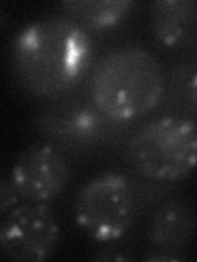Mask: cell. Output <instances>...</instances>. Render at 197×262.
<instances>
[{
  "label": "cell",
  "mask_w": 197,
  "mask_h": 262,
  "mask_svg": "<svg viewBox=\"0 0 197 262\" xmlns=\"http://www.w3.org/2000/svg\"><path fill=\"white\" fill-rule=\"evenodd\" d=\"M92 62L87 31L64 15L33 20L16 33L10 48L13 77L25 92L60 100L76 89Z\"/></svg>",
  "instance_id": "cell-1"
},
{
  "label": "cell",
  "mask_w": 197,
  "mask_h": 262,
  "mask_svg": "<svg viewBox=\"0 0 197 262\" xmlns=\"http://www.w3.org/2000/svg\"><path fill=\"white\" fill-rule=\"evenodd\" d=\"M166 94L161 62L142 46L107 53L90 77L95 108L115 121H130L158 108Z\"/></svg>",
  "instance_id": "cell-2"
},
{
  "label": "cell",
  "mask_w": 197,
  "mask_h": 262,
  "mask_svg": "<svg viewBox=\"0 0 197 262\" xmlns=\"http://www.w3.org/2000/svg\"><path fill=\"white\" fill-rule=\"evenodd\" d=\"M194 121L161 117L140 128L127 144V161L136 174L158 182L186 179L195 167Z\"/></svg>",
  "instance_id": "cell-3"
},
{
  "label": "cell",
  "mask_w": 197,
  "mask_h": 262,
  "mask_svg": "<svg viewBox=\"0 0 197 262\" xmlns=\"http://www.w3.org/2000/svg\"><path fill=\"white\" fill-rule=\"evenodd\" d=\"M74 221L95 243H115L136 220V199L128 179L115 172L95 176L74 200Z\"/></svg>",
  "instance_id": "cell-4"
},
{
  "label": "cell",
  "mask_w": 197,
  "mask_h": 262,
  "mask_svg": "<svg viewBox=\"0 0 197 262\" xmlns=\"http://www.w3.org/2000/svg\"><path fill=\"white\" fill-rule=\"evenodd\" d=\"M60 241V221L46 203L16 205L0 225V254L15 262L46 260Z\"/></svg>",
  "instance_id": "cell-5"
},
{
  "label": "cell",
  "mask_w": 197,
  "mask_h": 262,
  "mask_svg": "<svg viewBox=\"0 0 197 262\" xmlns=\"http://www.w3.org/2000/svg\"><path fill=\"white\" fill-rule=\"evenodd\" d=\"M35 128L48 144L64 156L92 151L105 131L104 115L95 105L79 98H60V102L45 106L36 113Z\"/></svg>",
  "instance_id": "cell-6"
},
{
  "label": "cell",
  "mask_w": 197,
  "mask_h": 262,
  "mask_svg": "<svg viewBox=\"0 0 197 262\" xmlns=\"http://www.w3.org/2000/svg\"><path fill=\"white\" fill-rule=\"evenodd\" d=\"M72 176L66 156L48 143L31 144L16 156L10 180L27 202L48 203L57 199Z\"/></svg>",
  "instance_id": "cell-7"
},
{
  "label": "cell",
  "mask_w": 197,
  "mask_h": 262,
  "mask_svg": "<svg viewBox=\"0 0 197 262\" xmlns=\"http://www.w3.org/2000/svg\"><path fill=\"white\" fill-rule=\"evenodd\" d=\"M153 38L164 48L187 49L197 39V5L192 0H154L148 8Z\"/></svg>",
  "instance_id": "cell-8"
},
{
  "label": "cell",
  "mask_w": 197,
  "mask_h": 262,
  "mask_svg": "<svg viewBox=\"0 0 197 262\" xmlns=\"http://www.w3.org/2000/svg\"><path fill=\"white\" fill-rule=\"evenodd\" d=\"M195 234V211L186 199H172L153 213L148 241L156 251L178 254L191 246Z\"/></svg>",
  "instance_id": "cell-9"
},
{
  "label": "cell",
  "mask_w": 197,
  "mask_h": 262,
  "mask_svg": "<svg viewBox=\"0 0 197 262\" xmlns=\"http://www.w3.org/2000/svg\"><path fill=\"white\" fill-rule=\"evenodd\" d=\"M136 7L133 0H64L60 4L64 16L74 20L79 27L107 31L125 21Z\"/></svg>",
  "instance_id": "cell-10"
},
{
  "label": "cell",
  "mask_w": 197,
  "mask_h": 262,
  "mask_svg": "<svg viewBox=\"0 0 197 262\" xmlns=\"http://www.w3.org/2000/svg\"><path fill=\"white\" fill-rule=\"evenodd\" d=\"M195 62L183 61L174 66L171 71L169 82V95L171 100L179 106L181 110L195 113L197 112V92H195Z\"/></svg>",
  "instance_id": "cell-11"
},
{
  "label": "cell",
  "mask_w": 197,
  "mask_h": 262,
  "mask_svg": "<svg viewBox=\"0 0 197 262\" xmlns=\"http://www.w3.org/2000/svg\"><path fill=\"white\" fill-rule=\"evenodd\" d=\"M20 195L10 179L0 176V215H5L18 205Z\"/></svg>",
  "instance_id": "cell-12"
},
{
  "label": "cell",
  "mask_w": 197,
  "mask_h": 262,
  "mask_svg": "<svg viewBox=\"0 0 197 262\" xmlns=\"http://www.w3.org/2000/svg\"><path fill=\"white\" fill-rule=\"evenodd\" d=\"M95 259H127V257H123L120 256V254H115V256H110V254H102V256H95Z\"/></svg>",
  "instance_id": "cell-13"
}]
</instances>
